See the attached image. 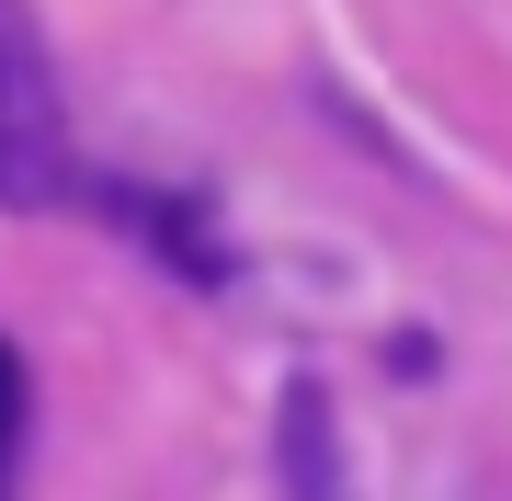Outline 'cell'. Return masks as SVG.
Returning a JSON list of instances; mask_svg holds the SVG:
<instances>
[{
    "label": "cell",
    "instance_id": "cell-1",
    "mask_svg": "<svg viewBox=\"0 0 512 501\" xmlns=\"http://www.w3.org/2000/svg\"><path fill=\"white\" fill-rule=\"evenodd\" d=\"M80 171H69V103H57V69H46V35L23 0H0V194L12 205H57Z\"/></svg>",
    "mask_w": 512,
    "mask_h": 501
},
{
    "label": "cell",
    "instance_id": "cell-2",
    "mask_svg": "<svg viewBox=\"0 0 512 501\" xmlns=\"http://www.w3.org/2000/svg\"><path fill=\"white\" fill-rule=\"evenodd\" d=\"M23 445V365H12V342H0V467H12Z\"/></svg>",
    "mask_w": 512,
    "mask_h": 501
}]
</instances>
